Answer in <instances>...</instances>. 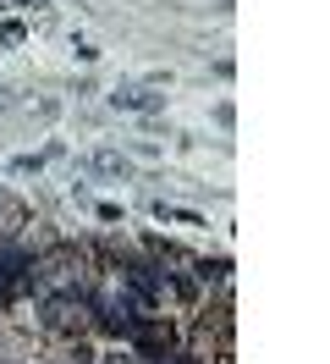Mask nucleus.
I'll return each instance as SVG.
<instances>
[{"label":"nucleus","mask_w":330,"mask_h":364,"mask_svg":"<svg viewBox=\"0 0 330 364\" xmlns=\"http://www.w3.org/2000/svg\"><path fill=\"white\" fill-rule=\"evenodd\" d=\"M0 39H6V45H22V39H28V28H22V23H6V28H0Z\"/></svg>","instance_id":"obj_5"},{"label":"nucleus","mask_w":330,"mask_h":364,"mask_svg":"<svg viewBox=\"0 0 330 364\" xmlns=\"http://www.w3.org/2000/svg\"><path fill=\"white\" fill-rule=\"evenodd\" d=\"M88 171H94V177H127L132 160L121 155V149H94V155H88Z\"/></svg>","instance_id":"obj_2"},{"label":"nucleus","mask_w":330,"mask_h":364,"mask_svg":"<svg viewBox=\"0 0 330 364\" xmlns=\"http://www.w3.org/2000/svg\"><path fill=\"white\" fill-rule=\"evenodd\" d=\"M22 287H33V249L28 243H0V304H11Z\"/></svg>","instance_id":"obj_1"},{"label":"nucleus","mask_w":330,"mask_h":364,"mask_svg":"<svg viewBox=\"0 0 330 364\" xmlns=\"http://www.w3.org/2000/svg\"><path fill=\"white\" fill-rule=\"evenodd\" d=\"M0 94H6V89H0ZM0 105H6V100H0Z\"/></svg>","instance_id":"obj_6"},{"label":"nucleus","mask_w":330,"mask_h":364,"mask_svg":"<svg viewBox=\"0 0 330 364\" xmlns=\"http://www.w3.org/2000/svg\"><path fill=\"white\" fill-rule=\"evenodd\" d=\"M110 100H116V105H121V111H160V94H149V89H116L110 94Z\"/></svg>","instance_id":"obj_3"},{"label":"nucleus","mask_w":330,"mask_h":364,"mask_svg":"<svg viewBox=\"0 0 330 364\" xmlns=\"http://www.w3.org/2000/svg\"><path fill=\"white\" fill-rule=\"evenodd\" d=\"M154 215H160V221H182V227H204V215H198V210L165 205V199H160V205H154Z\"/></svg>","instance_id":"obj_4"}]
</instances>
